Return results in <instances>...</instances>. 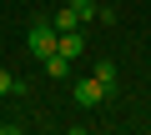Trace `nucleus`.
Instances as JSON below:
<instances>
[{"mask_svg": "<svg viewBox=\"0 0 151 135\" xmlns=\"http://www.w3.org/2000/svg\"><path fill=\"white\" fill-rule=\"evenodd\" d=\"M50 25H55V30H76L81 20H76V10H70V5H60V10L50 15Z\"/></svg>", "mask_w": 151, "mask_h": 135, "instance_id": "0eeeda50", "label": "nucleus"}, {"mask_svg": "<svg viewBox=\"0 0 151 135\" xmlns=\"http://www.w3.org/2000/svg\"><path fill=\"white\" fill-rule=\"evenodd\" d=\"M65 5H70V10H76V20H81V25H86V20H96V15H101V5H96V0H65Z\"/></svg>", "mask_w": 151, "mask_h": 135, "instance_id": "39448f33", "label": "nucleus"}, {"mask_svg": "<svg viewBox=\"0 0 151 135\" xmlns=\"http://www.w3.org/2000/svg\"><path fill=\"white\" fill-rule=\"evenodd\" d=\"M65 60H76V55H81L86 50V40H81V25H76V30H60V45H55Z\"/></svg>", "mask_w": 151, "mask_h": 135, "instance_id": "7ed1b4c3", "label": "nucleus"}, {"mask_svg": "<svg viewBox=\"0 0 151 135\" xmlns=\"http://www.w3.org/2000/svg\"><path fill=\"white\" fill-rule=\"evenodd\" d=\"M5 95H15V75H10V70H0V100H5Z\"/></svg>", "mask_w": 151, "mask_h": 135, "instance_id": "6e6552de", "label": "nucleus"}, {"mask_svg": "<svg viewBox=\"0 0 151 135\" xmlns=\"http://www.w3.org/2000/svg\"><path fill=\"white\" fill-rule=\"evenodd\" d=\"M55 45H60V30H55L50 20H35L30 35H25V50H30L35 60H45V55H55Z\"/></svg>", "mask_w": 151, "mask_h": 135, "instance_id": "f257e3e1", "label": "nucleus"}, {"mask_svg": "<svg viewBox=\"0 0 151 135\" xmlns=\"http://www.w3.org/2000/svg\"><path fill=\"white\" fill-rule=\"evenodd\" d=\"M96 80H101L106 90H116V85H121V80H116V60H101V65H96Z\"/></svg>", "mask_w": 151, "mask_h": 135, "instance_id": "423d86ee", "label": "nucleus"}, {"mask_svg": "<svg viewBox=\"0 0 151 135\" xmlns=\"http://www.w3.org/2000/svg\"><path fill=\"white\" fill-rule=\"evenodd\" d=\"M40 65H45V75H50V80H65V75H70V60H65L60 50H55V55H45Z\"/></svg>", "mask_w": 151, "mask_h": 135, "instance_id": "20e7f679", "label": "nucleus"}, {"mask_svg": "<svg viewBox=\"0 0 151 135\" xmlns=\"http://www.w3.org/2000/svg\"><path fill=\"white\" fill-rule=\"evenodd\" d=\"M106 95H111V90H106V85H101L96 75H91V80H76V105H81V110H91V105H101Z\"/></svg>", "mask_w": 151, "mask_h": 135, "instance_id": "f03ea898", "label": "nucleus"}]
</instances>
